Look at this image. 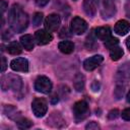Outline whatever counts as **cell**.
<instances>
[{"label":"cell","mask_w":130,"mask_h":130,"mask_svg":"<svg viewBox=\"0 0 130 130\" xmlns=\"http://www.w3.org/2000/svg\"><path fill=\"white\" fill-rule=\"evenodd\" d=\"M8 22L15 32H22L28 25V16L22 10L21 6L14 4L8 14Z\"/></svg>","instance_id":"1"},{"label":"cell","mask_w":130,"mask_h":130,"mask_svg":"<svg viewBox=\"0 0 130 130\" xmlns=\"http://www.w3.org/2000/svg\"><path fill=\"white\" fill-rule=\"evenodd\" d=\"M22 87L21 78L14 74H8L1 78V88L2 90H7L8 88H12L15 91L20 90Z\"/></svg>","instance_id":"3"},{"label":"cell","mask_w":130,"mask_h":130,"mask_svg":"<svg viewBox=\"0 0 130 130\" xmlns=\"http://www.w3.org/2000/svg\"><path fill=\"white\" fill-rule=\"evenodd\" d=\"M42 20H43V13H41V12L35 13V15L32 17V23H34V25L35 26L40 25L41 22H42Z\"/></svg>","instance_id":"24"},{"label":"cell","mask_w":130,"mask_h":130,"mask_svg":"<svg viewBox=\"0 0 130 130\" xmlns=\"http://www.w3.org/2000/svg\"><path fill=\"white\" fill-rule=\"evenodd\" d=\"M84 84H85V78L84 75L81 73H77L74 76L73 79V86L77 91H82L84 88Z\"/></svg>","instance_id":"17"},{"label":"cell","mask_w":130,"mask_h":130,"mask_svg":"<svg viewBox=\"0 0 130 130\" xmlns=\"http://www.w3.org/2000/svg\"><path fill=\"white\" fill-rule=\"evenodd\" d=\"M121 116H122V118H123L124 120H126V121H130V108L125 109V110L121 113Z\"/></svg>","instance_id":"25"},{"label":"cell","mask_w":130,"mask_h":130,"mask_svg":"<svg viewBox=\"0 0 130 130\" xmlns=\"http://www.w3.org/2000/svg\"><path fill=\"white\" fill-rule=\"evenodd\" d=\"M85 128H86V129H89V130H91V129L96 130V129H100V126H99V124L95 123V122H90V123H88V124L85 126Z\"/></svg>","instance_id":"26"},{"label":"cell","mask_w":130,"mask_h":130,"mask_svg":"<svg viewBox=\"0 0 130 130\" xmlns=\"http://www.w3.org/2000/svg\"><path fill=\"white\" fill-rule=\"evenodd\" d=\"M4 112H5V114H6L10 119H13L15 122L21 118L20 112H18V111H17L14 107H12V106H6V107L4 108Z\"/></svg>","instance_id":"19"},{"label":"cell","mask_w":130,"mask_h":130,"mask_svg":"<svg viewBox=\"0 0 130 130\" xmlns=\"http://www.w3.org/2000/svg\"><path fill=\"white\" fill-rule=\"evenodd\" d=\"M70 28L71 31L75 35H82L85 32V30L87 29V23L84 19H82L81 17H74L71 20V24H70Z\"/></svg>","instance_id":"8"},{"label":"cell","mask_w":130,"mask_h":130,"mask_svg":"<svg viewBox=\"0 0 130 130\" xmlns=\"http://www.w3.org/2000/svg\"><path fill=\"white\" fill-rule=\"evenodd\" d=\"M1 61H2V64H1V71H2V72H4V71L6 70V67H7V64H6V59H5V57H3V56H2V58H1Z\"/></svg>","instance_id":"29"},{"label":"cell","mask_w":130,"mask_h":130,"mask_svg":"<svg viewBox=\"0 0 130 130\" xmlns=\"http://www.w3.org/2000/svg\"><path fill=\"white\" fill-rule=\"evenodd\" d=\"M118 114H119V111L118 110H114V111H111L109 113V118L110 119H113V118H117L118 117Z\"/></svg>","instance_id":"30"},{"label":"cell","mask_w":130,"mask_h":130,"mask_svg":"<svg viewBox=\"0 0 130 130\" xmlns=\"http://www.w3.org/2000/svg\"><path fill=\"white\" fill-rule=\"evenodd\" d=\"M20 44L22 45V47L27 50V51H31L34 49V46H35V41H34V38L30 36V35H24L22 37H20Z\"/></svg>","instance_id":"16"},{"label":"cell","mask_w":130,"mask_h":130,"mask_svg":"<svg viewBox=\"0 0 130 130\" xmlns=\"http://www.w3.org/2000/svg\"><path fill=\"white\" fill-rule=\"evenodd\" d=\"M126 46H127V48H128V50L130 51V37L127 39V41H126Z\"/></svg>","instance_id":"33"},{"label":"cell","mask_w":130,"mask_h":130,"mask_svg":"<svg viewBox=\"0 0 130 130\" xmlns=\"http://www.w3.org/2000/svg\"><path fill=\"white\" fill-rule=\"evenodd\" d=\"M35 40H36V42H37L38 45L43 46V45L49 44L53 40V36L49 32V30L40 29V30L36 31V34H35Z\"/></svg>","instance_id":"10"},{"label":"cell","mask_w":130,"mask_h":130,"mask_svg":"<svg viewBox=\"0 0 130 130\" xmlns=\"http://www.w3.org/2000/svg\"><path fill=\"white\" fill-rule=\"evenodd\" d=\"M31 110H32V113L35 114L36 117H38V118L44 117L45 114L47 113V110H48L46 101L44 99H41V98L35 99L34 102L31 103Z\"/></svg>","instance_id":"6"},{"label":"cell","mask_w":130,"mask_h":130,"mask_svg":"<svg viewBox=\"0 0 130 130\" xmlns=\"http://www.w3.org/2000/svg\"><path fill=\"white\" fill-rule=\"evenodd\" d=\"M58 48L64 54H71L74 50V44L70 41H62L59 43Z\"/></svg>","instance_id":"18"},{"label":"cell","mask_w":130,"mask_h":130,"mask_svg":"<svg viewBox=\"0 0 130 130\" xmlns=\"http://www.w3.org/2000/svg\"><path fill=\"white\" fill-rule=\"evenodd\" d=\"M35 1H36V4H37L38 6H40V7H44L45 5H47V4L49 3L50 0H35Z\"/></svg>","instance_id":"27"},{"label":"cell","mask_w":130,"mask_h":130,"mask_svg":"<svg viewBox=\"0 0 130 130\" xmlns=\"http://www.w3.org/2000/svg\"><path fill=\"white\" fill-rule=\"evenodd\" d=\"M7 51L9 54L11 55H18L21 53V47L17 42H11L8 46H7Z\"/></svg>","instance_id":"21"},{"label":"cell","mask_w":130,"mask_h":130,"mask_svg":"<svg viewBox=\"0 0 130 130\" xmlns=\"http://www.w3.org/2000/svg\"><path fill=\"white\" fill-rule=\"evenodd\" d=\"M73 114L77 120H83L89 113L88 105L85 101H78L73 106Z\"/></svg>","instance_id":"7"},{"label":"cell","mask_w":130,"mask_h":130,"mask_svg":"<svg viewBox=\"0 0 130 130\" xmlns=\"http://www.w3.org/2000/svg\"><path fill=\"white\" fill-rule=\"evenodd\" d=\"M100 12L104 19L111 18L116 13V0H99Z\"/></svg>","instance_id":"4"},{"label":"cell","mask_w":130,"mask_h":130,"mask_svg":"<svg viewBox=\"0 0 130 130\" xmlns=\"http://www.w3.org/2000/svg\"><path fill=\"white\" fill-rule=\"evenodd\" d=\"M103 60H104V57L102 55H94L83 62V68L87 71H91L95 69L98 66H100Z\"/></svg>","instance_id":"11"},{"label":"cell","mask_w":130,"mask_h":130,"mask_svg":"<svg viewBox=\"0 0 130 130\" xmlns=\"http://www.w3.org/2000/svg\"><path fill=\"white\" fill-rule=\"evenodd\" d=\"M66 32H68V30H67V28H63V29L61 30V34H60V37H61V38H64V37H69L70 35H68V34H66Z\"/></svg>","instance_id":"32"},{"label":"cell","mask_w":130,"mask_h":130,"mask_svg":"<svg viewBox=\"0 0 130 130\" xmlns=\"http://www.w3.org/2000/svg\"><path fill=\"white\" fill-rule=\"evenodd\" d=\"M127 102L130 103V89H129V91H128V93H127Z\"/></svg>","instance_id":"34"},{"label":"cell","mask_w":130,"mask_h":130,"mask_svg":"<svg viewBox=\"0 0 130 130\" xmlns=\"http://www.w3.org/2000/svg\"><path fill=\"white\" fill-rule=\"evenodd\" d=\"M130 29V24L128 21L122 19V20H119L117 21V23L115 24V27H114V30L116 34H118L119 36H125Z\"/></svg>","instance_id":"14"},{"label":"cell","mask_w":130,"mask_h":130,"mask_svg":"<svg viewBox=\"0 0 130 130\" xmlns=\"http://www.w3.org/2000/svg\"><path fill=\"white\" fill-rule=\"evenodd\" d=\"M118 44H119L118 39H117V38H114V37H110L108 40L105 41V46H106L108 49H110V50H111L112 48L118 46Z\"/></svg>","instance_id":"22"},{"label":"cell","mask_w":130,"mask_h":130,"mask_svg":"<svg viewBox=\"0 0 130 130\" xmlns=\"http://www.w3.org/2000/svg\"><path fill=\"white\" fill-rule=\"evenodd\" d=\"M16 123H17L18 127H20V128H24V129H25V128H29V127H31V125H32V123H31L28 119L23 118V117H21L19 120H17Z\"/></svg>","instance_id":"23"},{"label":"cell","mask_w":130,"mask_h":130,"mask_svg":"<svg viewBox=\"0 0 130 130\" xmlns=\"http://www.w3.org/2000/svg\"><path fill=\"white\" fill-rule=\"evenodd\" d=\"M10 67L14 71L27 72L28 71V62L25 58H16L11 61Z\"/></svg>","instance_id":"12"},{"label":"cell","mask_w":130,"mask_h":130,"mask_svg":"<svg viewBox=\"0 0 130 130\" xmlns=\"http://www.w3.org/2000/svg\"><path fill=\"white\" fill-rule=\"evenodd\" d=\"M94 35L98 39H100L102 41H106L110 37H112L111 36V28L109 26H100V27L95 28Z\"/></svg>","instance_id":"15"},{"label":"cell","mask_w":130,"mask_h":130,"mask_svg":"<svg viewBox=\"0 0 130 130\" xmlns=\"http://www.w3.org/2000/svg\"><path fill=\"white\" fill-rule=\"evenodd\" d=\"M130 80V63L125 62L122 64L115 75V81H116V88H115V96L117 100L121 99L124 94L126 85L128 84Z\"/></svg>","instance_id":"2"},{"label":"cell","mask_w":130,"mask_h":130,"mask_svg":"<svg viewBox=\"0 0 130 130\" xmlns=\"http://www.w3.org/2000/svg\"><path fill=\"white\" fill-rule=\"evenodd\" d=\"M91 88H92L93 91H99V90H100V83H99L96 80H94V81L91 83Z\"/></svg>","instance_id":"28"},{"label":"cell","mask_w":130,"mask_h":130,"mask_svg":"<svg viewBox=\"0 0 130 130\" xmlns=\"http://www.w3.org/2000/svg\"><path fill=\"white\" fill-rule=\"evenodd\" d=\"M60 23H61V18L58 14H55V13L48 15L47 18L45 19V27L49 31L57 30Z\"/></svg>","instance_id":"9"},{"label":"cell","mask_w":130,"mask_h":130,"mask_svg":"<svg viewBox=\"0 0 130 130\" xmlns=\"http://www.w3.org/2000/svg\"><path fill=\"white\" fill-rule=\"evenodd\" d=\"M35 88L42 93H49L52 90V82L47 76H39L35 81Z\"/></svg>","instance_id":"5"},{"label":"cell","mask_w":130,"mask_h":130,"mask_svg":"<svg viewBox=\"0 0 130 130\" xmlns=\"http://www.w3.org/2000/svg\"><path fill=\"white\" fill-rule=\"evenodd\" d=\"M98 4H99V0H84L83 1V10L84 12L92 17L94 16V14L96 13V7H98Z\"/></svg>","instance_id":"13"},{"label":"cell","mask_w":130,"mask_h":130,"mask_svg":"<svg viewBox=\"0 0 130 130\" xmlns=\"http://www.w3.org/2000/svg\"><path fill=\"white\" fill-rule=\"evenodd\" d=\"M0 3H1V11L4 12L6 10V8H7V4H6V2L4 0H1Z\"/></svg>","instance_id":"31"},{"label":"cell","mask_w":130,"mask_h":130,"mask_svg":"<svg viewBox=\"0 0 130 130\" xmlns=\"http://www.w3.org/2000/svg\"><path fill=\"white\" fill-rule=\"evenodd\" d=\"M123 54H124L123 49L120 48V47H118V46H116V47H114V48H112L110 50V57H111V59L113 61L119 60L123 56Z\"/></svg>","instance_id":"20"}]
</instances>
